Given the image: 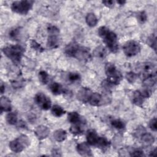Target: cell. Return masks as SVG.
Wrapping results in <instances>:
<instances>
[{
	"instance_id": "1",
	"label": "cell",
	"mask_w": 157,
	"mask_h": 157,
	"mask_svg": "<svg viewBox=\"0 0 157 157\" xmlns=\"http://www.w3.org/2000/svg\"><path fill=\"white\" fill-rule=\"evenodd\" d=\"M2 51L13 63L18 64L21 59L25 49L20 45H10L4 47Z\"/></svg>"
},
{
	"instance_id": "2",
	"label": "cell",
	"mask_w": 157,
	"mask_h": 157,
	"mask_svg": "<svg viewBox=\"0 0 157 157\" xmlns=\"http://www.w3.org/2000/svg\"><path fill=\"white\" fill-rule=\"evenodd\" d=\"M30 141L28 137L25 134H21L17 139L10 141L9 146L13 152L20 153L24 148L28 147Z\"/></svg>"
},
{
	"instance_id": "3",
	"label": "cell",
	"mask_w": 157,
	"mask_h": 157,
	"mask_svg": "<svg viewBox=\"0 0 157 157\" xmlns=\"http://www.w3.org/2000/svg\"><path fill=\"white\" fill-rule=\"evenodd\" d=\"M34 4L33 1H17L11 4V9L13 12L21 15H26L32 9Z\"/></svg>"
},
{
	"instance_id": "4",
	"label": "cell",
	"mask_w": 157,
	"mask_h": 157,
	"mask_svg": "<svg viewBox=\"0 0 157 157\" xmlns=\"http://www.w3.org/2000/svg\"><path fill=\"white\" fill-rule=\"evenodd\" d=\"M102 39L110 51L113 53H116L118 52V44L117 41V36L114 32L109 30L102 37Z\"/></svg>"
},
{
	"instance_id": "5",
	"label": "cell",
	"mask_w": 157,
	"mask_h": 157,
	"mask_svg": "<svg viewBox=\"0 0 157 157\" xmlns=\"http://www.w3.org/2000/svg\"><path fill=\"white\" fill-rule=\"evenodd\" d=\"M140 48L139 43L135 40H129L123 47L124 53L128 57H132L137 55L140 52Z\"/></svg>"
},
{
	"instance_id": "6",
	"label": "cell",
	"mask_w": 157,
	"mask_h": 157,
	"mask_svg": "<svg viewBox=\"0 0 157 157\" xmlns=\"http://www.w3.org/2000/svg\"><path fill=\"white\" fill-rule=\"evenodd\" d=\"M34 101L42 110H47L51 108L52 101L50 99L42 93H37L35 95Z\"/></svg>"
},
{
	"instance_id": "7",
	"label": "cell",
	"mask_w": 157,
	"mask_h": 157,
	"mask_svg": "<svg viewBox=\"0 0 157 157\" xmlns=\"http://www.w3.org/2000/svg\"><path fill=\"white\" fill-rule=\"evenodd\" d=\"M108 98H104V97L98 93H92L89 99L88 102L93 106H100L107 103L108 102Z\"/></svg>"
},
{
	"instance_id": "8",
	"label": "cell",
	"mask_w": 157,
	"mask_h": 157,
	"mask_svg": "<svg viewBox=\"0 0 157 157\" xmlns=\"http://www.w3.org/2000/svg\"><path fill=\"white\" fill-rule=\"evenodd\" d=\"M75 58H77V59H79L83 61H89L91 58V55L89 48L85 47L80 46L75 55Z\"/></svg>"
},
{
	"instance_id": "9",
	"label": "cell",
	"mask_w": 157,
	"mask_h": 157,
	"mask_svg": "<svg viewBox=\"0 0 157 157\" xmlns=\"http://www.w3.org/2000/svg\"><path fill=\"white\" fill-rule=\"evenodd\" d=\"M91 90L86 87L82 88L77 93V98L83 103L88 102L90 96L92 94Z\"/></svg>"
},
{
	"instance_id": "10",
	"label": "cell",
	"mask_w": 157,
	"mask_h": 157,
	"mask_svg": "<svg viewBox=\"0 0 157 157\" xmlns=\"http://www.w3.org/2000/svg\"><path fill=\"white\" fill-rule=\"evenodd\" d=\"M80 45L75 41L69 42L64 48V53L69 57L75 58Z\"/></svg>"
},
{
	"instance_id": "11",
	"label": "cell",
	"mask_w": 157,
	"mask_h": 157,
	"mask_svg": "<svg viewBox=\"0 0 157 157\" xmlns=\"http://www.w3.org/2000/svg\"><path fill=\"white\" fill-rule=\"evenodd\" d=\"M76 150L78 154L83 156H93L91 148L87 142H82L76 146Z\"/></svg>"
},
{
	"instance_id": "12",
	"label": "cell",
	"mask_w": 157,
	"mask_h": 157,
	"mask_svg": "<svg viewBox=\"0 0 157 157\" xmlns=\"http://www.w3.org/2000/svg\"><path fill=\"white\" fill-rule=\"evenodd\" d=\"M156 82V74H152L144 77L142 80V85L144 88H152Z\"/></svg>"
},
{
	"instance_id": "13",
	"label": "cell",
	"mask_w": 157,
	"mask_h": 157,
	"mask_svg": "<svg viewBox=\"0 0 157 157\" xmlns=\"http://www.w3.org/2000/svg\"><path fill=\"white\" fill-rule=\"evenodd\" d=\"M59 44V34H48L47 41V46L48 48L53 49L58 47Z\"/></svg>"
},
{
	"instance_id": "14",
	"label": "cell",
	"mask_w": 157,
	"mask_h": 157,
	"mask_svg": "<svg viewBox=\"0 0 157 157\" xmlns=\"http://www.w3.org/2000/svg\"><path fill=\"white\" fill-rule=\"evenodd\" d=\"M34 133L39 139L42 140L46 138L49 135L50 129L46 126L40 125L36 128Z\"/></svg>"
},
{
	"instance_id": "15",
	"label": "cell",
	"mask_w": 157,
	"mask_h": 157,
	"mask_svg": "<svg viewBox=\"0 0 157 157\" xmlns=\"http://www.w3.org/2000/svg\"><path fill=\"white\" fill-rule=\"evenodd\" d=\"M99 138V136L98 135L96 131L93 129H90L87 131L86 134V139L87 143L93 146H96L98 140Z\"/></svg>"
},
{
	"instance_id": "16",
	"label": "cell",
	"mask_w": 157,
	"mask_h": 157,
	"mask_svg": "<svg viewBox=\"0 0 157 157\" xmlns=\"http://www.w3.org/2000/svg\"><path fill=\"white\" fill-rule=\"evenodd\" d=\"M140 141L144 147H149L154 143L155 137L150 133L145 132L140 136Z\"/></svg>"
},
{
	"instance_id": "17",
	"label": "cell",
	"mask_w": 157,
	"mask_h": 157,
	"mask_svg": "<svg viewBox=\"0 0 157 157\" xmlns=\"http://www.w3.org/2000/svg\"><path fill=\"white\" fill-rule=\"evenodd\" d=\"M1 113L3 112H10L12 109V104L10 100L6 96H1L0 99Z\"/></svg>"
},
{
	"instance_id": "18",
	"label": "cell",
	"mask_w": 157,
	"mask_h": 157,
	"mask_svg": "<svg viewBox=\"0 0 157 157\" xmlns=\"http://www.w3.org/2000/svg\"><path fill=\"white\" fill-rule=\"evenodd\" d=\"M122 78L123 76L118 71H117L115 73L107 76V80L111 85H118L120 83Z\"/></svg>"
},
{
	"instance_id": "19",
	"label": "cell",
	"mask_w": 157,
	"mask_h": 157,
	"mask_svg": "<svg viewBox=\"0 0 157 157\" xmlns=\"http://www.w3.org/2000/svg\"><path fill=\"white\" fill-rule=\"evenodd\" d=\"M144 98L142 96L140 91L139 90H136L132 94V103L137 106L142 107L144 101Z\"/></svg>"
},
{
	"instance_id": "20",
	"label": "cell",
	"mask_w": 157,
	"mask_h": 157,
	"mask_svg": "<svg viewBox=\"0 0 157 157\" xmlns=\"http://www.w3.org/2000/svg\"><path fill=\"white\" fill-rule=\"evenodd\" d=\"M67 120L72 124L83 122V119H82L80 115L76 112H69L67 114Z\"/></svg>"
},
{
	"instance_id": "21",
	"label": "cell",
	"mask_w": 157,
	"mask_h": 157,
	"mask_svg": "<svg viewBox=\"0 0 157 157\" xmlns=\"http://www.w3.org/2000/svg\"><path fill=\"white\" fill-rule=\"evenodd\" d=\"M54 139L59 142L64 141L67 137V132L65 130L62 129H59L56 130L53 134Z\"/></svg>"
},
{
	"instance_id": "22",
	"label": "cell",
	"mask_w": 157,
	"mask_h": 157,
	"mask_svg": "<svg viewBox=\"0 0 157 157\" xmlns=\"http://www.w3.org/2000/svg\"><path fill=\"white\" fill-rule=\"evenodd\" d=\"M50 90L54 95H59L64 92V89L63 86L57 82H53L50 84Z\"/></svg>"
},
{
	"instance_id": "23",
	"label": "cell",
	"mask_w": 157,
	"mask_h": 157,
	"mask_svg": "<svg viewBox=\"0 0 157 157\" xmlns=\"http://www.w3.org/2000/svg\"><path fill=\"white\" fill-rule=\"evenodd\" d=\"M85 20L88 26L90 27H94L95 26H96L98 21L96 16L93 13H87L85 18Z\"/></svg>"
},
{
	"instance_id": "24",
	"label": "cell",
	"mask_w": 157,
	"mask_h": 157,
	"mask_svg": "<svg viewBox=\"0 0 157 157\" xmlns=\"http://www.w3.org/2000/svg\"><path fill=\"white\" fill-rule=\"evenodd\" d=\"M51 112L53 114V115H54L55 117H60L66 113V111L60 105L55 104L52 107Z\"/></svg>"
},
{
	"instance_id": "25",
	"label": "cell",
	"mask_w": 157,
	"mask_h": 157,
	"mask_svg": "<svg viewBox=\"0 0 157 157\" xmlns=\"http://www.w3.org/2000/svg\"><path fill=\"white\" fill-rule=\"evenodd\" d=\"M7 122L11 125L17 124L18 121V116L16 112H9L6 117Z\"/></svg>"
},
{
	"instance_id": "26",
	"label": "cell",
	"mask_w": 157,
	"mask_h": 157,
	"mask_svg": "<svg viewBox=\"0 0 157 157\" xmlns=\"http://www.w3.org/2000/svg\"><path fill=\"white\" fill-rule=\"evenodd\" d=\"M83 123V122L72 124L70 127V129H69L70 132L74 135H78L82 134L83 131V129L82 127V124Z\"/></svg>"
},
{
	"instance_id": "27",
	"label": "cell",
	"mask_w": 157,
	"mask_h": 157,
	"mask_svg": "<svg viewBox=\"0 0 157 157\" xmlns=\"http://www.w3.org/2000/svg\"><path fill=\"white\" fill-rule=\"evenodd\" d=\"M93 55L99 58H104L107 55V52L105 48L102 46H99L95 48L93 52Z\"/></svg>"
},
{
	"instance_id": "28",
	"label": "cell",
	"mask_w": 157,
	"mask_h": 157,
	"mask_svg": "<svg viewBox=\"0 0 157 157\" xmlns=\"http://www.w3.org/2000/svg\"><path fill=\"white\" fill-rule=\"evenodd\" d=\"M109 145H110V142L105 137L99 136L97 144L96 145V147L102 149H105L108 148Z\"/></svg>"
},
{
	"instance_id": "29",
	"label": "cell",
	"mask_w": 157,
	"mask_h": 157,
	"mask_svg": "<svg viewBox=\"0 0 157 157\" xmlns=\"http://www.w3.org/2000/svg\"><path fill=\"white\" fill-rule=\"evenodd\" d=\"M117 71V68L113 63H106L105 66V72L107 77L115 73Z\"/></svg>"
},
{
	"instance_id": "30",
	"label": "cell",
	"mask_w": 157,
	"mask_h": 157,
	"mask_svg": "<svg viewBox=\"0 0 157 157\" xmlns=\"http://www.w3.org/2000/svg\"><path fill=\"white\" fill-rule=\"evenodd\" d=\"M111 124L113 128H115V129H118V130L123 129L125 128L124 123L120 119H114V120H112Z\"/></svg>"
},
{
	"instance_id": "31",
	"label": "cell",
	"mask_w": 157,
	"mask_h": 157,
	"mask_svg": "<svg viewBox=\"0 0 157 157\" xmlns=\"http://www.w3.org/2000/svg\"><path fill=\"white\" fill-rule=\"evenodd\" d=\"M20 28H15L13 29H12L9 31V36L12 40H17L20 37Z\"/></svg>"
},
{
	"instance_id": "32",
	"label": "cell",
	"mask_w": 157,
	"mask_h": 157,
	"mask_svg": "<svg viewBox=\"0 0 157 157\" xmlns=\"http://www.w3.org/2000/svg\"><path fill=\"white\" fill-rule=\"evenodd\" d=\"M39 79L42 84H47L49 81V75L45 71H41L39 72Z\"/></svg>"
},
{
	"instance_id": "33",
	"label": "cell",
	"mask_w": 157,
	"mask_h": 157,
	"mask_svg": "<svg viewBox=\"0 0 157 157\" xmlns=\"http://www.w3.org/2000/svg\"><path fill=\"white\" fill-rule=\"evenodd\" d=\"M67 79L70 82L75 83L80 80L81 77L77 72H69L67 75Z\"/></svg>"
},
{
	"instance_id": "34",
	"label": "cell",
	"mask_w": 157,
	"mask_h": 157,
	"mask_svg": "<svg viewBox=\"0 0 157 157\" xmlns=\"http://www.w3.org/2000/svg\"><path fill=\"white\" fill-rule=\"evenodd\" d=\"M126 78L128 82L130 83H133L137 78V74L133 72H127L126 74Z\"/></svg>"
},
{
	"instance_id": "35",
	"label": "cell",
	"mask_w": 157,
	"mask_h": 157,
	"mask_svg": "<svg viewBox=\"0 0 157 157\" xmlns=\"http://www.w3.org/2000/svg\"><path fill=\"white\" fill-rule=\"evenodd\" d=\"M136 18L140 23H144L147 20V15L145 11H140L137 13Z\"/></svg>"
},
{
	"instance_id": "36",
	"label": "cell",
	"mask_w": 157,
	"mask_h": 157,
	"mask_svg": "<svg viewBox=\"0 0 157 157\" xmlns=\"http://www.w3.org/2000/svg\"><path fill=\"white\" fill-rule=\"evenodd\" d=\"M147 43L155 51H156V38L155 35H151L150 36L148 37L147 39Z\"/></svg>"
},
{
	"instance_id": "37",
	"label": "cell",
	"mask_w": 157,
	"mask_h": 157,
	"mask_svg": "<svg viewBox=\"0 0 157 157\" xmlns=\"http://www.w3.org/2000/svg\"><path fill=\"white\" fill-rule=\"evenodd\" d=\"M31 47L35 50L39 51L40 52H42L44 51V48H42V47L40 45V44L37 43L36 40H33L31 42Z\"/></svg>"
},
{
	"instance_id": "38",
	"label": "cell",
	"mask_w": 157,
	"mask_h": 157,
	"mask_svg": "<svg viewBox=\"0 0 157 157\" xmlns=\"http://www.w3.org/2000/svg\"><path fill=\"white\" fill-rule=\"evenodd\" d=\"M109 31V29L108 28H107L106 26H102L101 27H99V28L98 29V35L101 37L102 38L107 33V32Z\"/></svg>"
},
{
	"instance_id": "39",
	"label": "cell",
	"mask_w": 157,
	"mask_h": 157,
	"mask_svg": "<svg viewBox=\"0 0 157 157\" xmlns=\"http://www.w3.org/2000/svg\"><path fill=\"white\" fill-rule=\"evenodd\" d=\"M149 127L153 131H156L157 129V120L156 118H153L149 121Z\"/></svg>"
},
{
	"instance_id": "40",
	"label": "cell",
	"mask_w": 157,
	"mask_h": 157,
	"mask_svg": "<svg viewBox=\"0 0 157 157\" xmlns=\"http://www.w3.org/2000/svg\"><path fill=\"white\" fill-rule=\"evenodd\" d=\"M131 156H144V151L140 149H135L130 152Z\"/></svg>"
},
{
	"instance_id": "41",
	"label": "cell",
	"mask_w": 157,
	"mask_h": 157,
	"mask_svg": "<svg viewBox=\"0 0 157 157\" xmlns=\"http://www.w3.org/2000/svg\"><path fill=\"white\" fill-rule=\"evenodd\" d=\"M102 3L103 4H104V6H105L106 7H112L114 6V3L115 2L112 0H110V1H103L102 2Z\"/></svg>"
},
{
	"instance_id": "42",
	"label": "cell",
	"mask_w": 157,
	"mask_h": 157,
	"mask_svg": "<svg viewBox=\"0 0 157 157\" xmlns=\"http://www.w3.org/2000/svg\"><path fill=\"white\" fill-rule=\"evenodd\" d=\"M1 94H3L5 91V85L3 84L2 82H1Z\"/></svg>"
},
{
	"instance_id": "43",
	"label": "cell",
	"mask_w": 157,
	"mask_h": 157,
	"mask_svg": "<svg viewBox=\"0 0 157 157\" xmlns=\"http://www.w3.org/2000/svg\"><path fill=\"white\" fill-rule=\"evenodd\" d=\"M156 155V148H155L153 150H152L151 152H150V154L149 155V156H155Z\"/></svg>"
},
{
	"instance_id": "44",
	"label": "cell",
	"mask_w": 157,
	"mask_h": 157,
	"mask_svg": "<svg viewBox=\"0 0 157 157\" xmlns=\"http://www.w3.org/2000/svg\"><path fill=\"white\" fill-rule=\"evenodd\" d=\"M117 3H118L120 5H123L126 3L125 1H117Z\"/></svg>"
}]
</instances>
